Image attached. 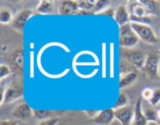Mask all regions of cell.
I'll return each mask as SVG.
<instances>
[{
    "label": "cell",
    "instance_id": "obj_30",
    "mask_svg": "<svg viewBox=\"0 0 160 125\" xmlns=\"http://www.w3.org/2000/svg\"><path fill=\"white\" fill-rule=\"evenodd\" d=\"M159 78L160 79V58H159Z\"/></svg>",
    "mask_w": 160,
    "mask_h": 125
},
{
    "label": "cell",
    "instance_id": "obj_17",
    "mask_svg": "<svg viewBox=\"0 0 160 125\" xmlns=\"http://www.w3.org/2000/svg\"><path fill=\"white\" fill-rule=\"evenodd\" d=\"M142 109H143L144 114H145V118L148 122L157 123V110L153 109L152 107H143V106H142Z\"/></svg>",
    "mask_w": 160,
    "mask_h": 125
},
{
    "label": "cell",
    "instance_id": "obj_4",
    "mask_svg": "<svg viewBox=\"0 0 160 125\" xmlns=\"http://www.w3.org/2000/svg\"><path fill=\"white\" fill-rule=\"evenodd\" d=\"M125 59L137 68L142 69L147 58V54L144 51L137 49H128L123 53Z\"/></svg>",
    "mask_w": 160,
    "mask_h": 125
},
{
    "label": "cell",
    "instance_id": "obj_6",
    "mask_svg": "<svg viewBox=\"0 0 160 125\" xmlns=\"http://www.w3.org/2000/svg\"><path fill=\"white\" fill-rule=\"evenodd\" d=\"M23 94H24V90L22 84L12 83L5 90L3 103L10 104L23 97Z\"/></svg>",
    "mask_w": 160,
    "mask_h": 125
},
{
    "label": "cell",
    "instance_id": "obj_16",
    "mask_svg": "<svg viewBox=\"0 0 160 125\" xmlns=\"http://www.w3.org/2000/svg\"><path fill=\"white\" fill-rule=\"evenodd\" d=\"M34 112V118L38 121H45V120L52 119V118H58L56 117V112L49 110H33Z\"/></svg>",
    "mask_w": 160,
    "mask_h": 125
},
{
    "label": "cell",
    "instance_id": "obj_7",
    "mask_svg": "<svg viewBox=\"0 0 160 125\" xmlns=\"http://www.w3.org/2000/svg\"><path fill=\"white\" fill-rule=\"evenodd\" d=\"M135 107L128 105L115 110V119L122 125H131L134 115Z\"/></svg>",
    "mask_w": 160,
    "mask_h": 125
},
{
    "label": "cell",
    "instance_id": "obj_11",
    "mask_svg": "<svg viewBox=\"0 0 160 125\" xmlns=\"http://www.w3.org/2000/svg\"><path fill=\"white\" fill-rule=\"evenodd\" d=\"M114 19L120 26L131 23V15L126 5L120 4L116 8Z\"/></svg>",
    "mask_w": 160,
    "mask_h": 125
},
{
    "label": "cell",
    "instance_id": "obj_20",
    "mask_svg": "<svg viewBox=\"0 0 160 125\" xmlns=\"http://www.w3.org/2000/svg\"><path fill=\"white\" fill-rule=\"evenodd\" d=\"M128 105H129V98H128V96L126 93H123V92H120V94H119L118 100H117V104L113 106L112 108L114 110H117V109L126 107Z\"/></svg>",
    "mask_w": 160,
    "mask_h": 125
},
{
    "label": "cell",
    "instance_id": "obj_14",
    "mask_svg": "<svg viewBox=\"0 0 160 125\" xmlns=\"http://www.w3.org/2000/svg\"><path fill=\"white\" fill-rule=\"evenodd\" d=\"M55 9V4L52 1L48 0H42L39 2L38 6L36 8L38 13L42 15H50L53 13Z\"/></svg>",
    "mask_w": 160,
    "mask_h": 125
},
{
    "label": "cell",
    "instance_id": "obj_10",
    "mask_svg": "<svg viewBox=\"0 0 160 125\" xmlns=\"http://www.w3.org/2000/svg\"><path fill=\"white\" fill-rule=\"evenodd\" d=\"M59 14L62 16L78 15L80 11L78 1L74 0H64L59 3Z\"/></svg>",
    "mask_w": 160,
    "mask_h": 125
},
{
    "label": "cell",
    "instance_id": "obj_8",
    "mask_svg": "<svg viewBox=\"0 0 160 125\" xmlns=\"http://www.w3.org/2000/svg\"><path fill=\"white\" fill-rule=\"evenodd\" d=\"M159 56L155 54H150L147 56L146 61H145V65H144L143 70L144 72L149 77H159Z\"/></svg>",
    "mask_w": 160,
    "mask_h": 125
},
{
    "label": "cell",
    "instance_id": "obj_2",
    "mask_svg": "<svg viewBox=\"0 0 160 125\" xmlns=\"http://www.w3.org/2000/svg\"><path fill=\"white\" fill-rule=\"evenodd\" d=\"M139 37L134 32L131 23L120 26L119 44L120 47L128 49H132L139 41Z\"/></svg>",
    "mask_w": 160,
    "mask_h": 125
},
{
    "label": "cell",
    "instance_id": "obj_22",
    "mask_svg": "<svg viewBox=\"0 0 160 125\" xmlns=\"http://www.w3.org/2000/svg\"><path fill=\"white\" fill-rule=\"evenodd\" d=\"M152 107H156L160 104V89L157 88L153 90V94L150 100L148 101Z\"/></svg>",
    "mask_w": 160,
    "mask_h": 125
},
{
    "label": "cell",
    "instance_id": "obj_3",
    "mask_svg": "<svg viewBox=\"0 0 160 125\" xmlns=\"http://www.w3.org/2000/svg\"><path fill=\"white\" fill-rule=\"evenodd\" d=\"M128 9L131 15V22L147 24V23L150 21V18L148 17L150 13L139 1L131 3Z\"/></svg>",
    "mask_w": 160,
    "mask_h": 125
},
{
    "label": "cell",
    "instance_id": "obj_9",
    "mask_svg": "<svg viewBox=\"0 0 160 125\" xmlns=\"http://www.w3.org/2000/svg\"><path fill=\"white\" fill-rule=\"evenodd\" d=\"M12 115L14 118L20 121H28L34 117V112L26 102H23L14 108Z\"/></svg>",
    "mask_w": 160,
    "mask_h": 125
},
{
    "label": "cell",
    "instance_id": "obj_26",
    "mask_svg": "<svg viewBox=\"0 0 160 125\" xmlns=\"http://www.w3.org/2000/svg\"><path fill=\"white\" fill-rule=\"evenodd\" d=\"M59 121V118H52V119L45 120V121H42L37 125H57Z\"/></svg>",
    "mask_w": 160,
    "mask_h": 125
},
{
    "label": "cell",
    "instance_id": "obj_31",
    "mask_svg": "<svg viewBox=\"0 0 160 125\" xmlns=\"http://www.w3.org/2000/svg\"><path fill=\"white\" fill-rule=\"evenodd\" d=\"M157 54H158V55H159V57H160V49L159 50V51H157Z\"/></svg>",
    "mask_w": 160,
    "mask_h": 125
},
{
    "label": "cell",
    "instance_id": "obj_29",
    "mask_svg": "<svg viewBox=\"0 0 160 125\" xmlns=\"http://www.w3.org/2000/svg\"><path fill=\"white\" fill-rule=\"evenodd\" d=\"M157 116H158V121L156 124L158 125H160V110H157Z\"/></svg>",
    "mask_w": 160,
    "mask_h": 125
},
{
    "label": "cell",
    "instance_id": "obj_12",
    "mask_svg": "<svg viewBox=\"0 0 160 125\" xmlns=\"http://www.w3.org/2000/svg\"><path fill=\"white\" fill-rule=\"evenodd\" d=\"M115 119V110L113 108L101 110L92 121L98 125H109Z\"/></svg>",
    "mask_w": 160,
    "mask_h": 125
},
{
    "label": "cell",
    "instance_id": "obj_24",
    "mask_svg": "<svg viewBox=\"0 0 160 125\" xmlns=\"http://www.w3.org/2000/svg\"><path fill=\"white\" fill-rule=\"evenodd\" d=\"M152 94H153V90H152V89L150 88H145L142 90L141 97H142V100L148 102V101L150 100V99L152 98Z\"/></svg>",
    "mask_w": 160,
    "mask_h": 125
},
{
    "label": "cell",
    "instance_id": "obj_28",
    "mask_svg": "<svg viewBox=\"0 0 160 125\" xmlns=\"http://www.w3.org/2000/svg\"><path fill=\"white\" fill-rule=\"evenodd\" d=\"M0 125H19L16 121L11 120H2Z\"/></svg>",
    "mask_w": 160,
    "mask_h": 125
},
{
    "label": "cell",
    "instance_id": "obj_27",
    "mask_svg": "<svg viewBox=\"0 0 160 125\" xmlns=\"http://www.w3.org/2000/svg\"><path fill=\"white\" fill-rule=\"evenodd\" d=\"M84 113L87 117H88L89 118L91 119H94L97 115L99 113V110H84Z\"/></svg>",
    "mask_w": 160,
    "mask_h": 125
},
{
    "label": "cell",
    "instance_id": "obj_23",
    "mask_svg": "<svg viewBox=\"0 0 160 125\" xmlns=\"http://www.w3.org/2000/svg\"><path fill=\"white\" fill-rule=\"evenodd\" d=\"M11 72H12V71H11V68H9V65H5V64H2L0 65V79H1V81H2L5 78L10 75Z\"/></svg>",
    "mask_w": 160,
    "mask_h": 125
},
{
    "label": "cell",
    "instance_id": "obj_18",
    "mask_svg": "<svg viewBox=\"0 0 160 125\" xmlns=\"http://www.w3.org/2000/svg\"><path fill=\"white\" fill-rule=\"evenodd\" d=\"M12 14L7 8H2L0 10V23L2 24H9L12 21Z\"/></svg>",
    "mask_w": 160,
    "mask_h": 125
},
{
    "label": "cell",
    "instance_id": "obj_5",
    "mask_svg": "<svg viewBox=\"0 0 160 125\" xmlns=\"http://www.w3.org/2000/svg\"><path fill=\"white\" fill-rule=\"evenodd\" d=\"M33 14H34V12L31 9H25L19 12L13 17L11 23L12 29L15 30L17 32L23 33L25 25L28 23V20L32 16Z\"/></svg>",
    "mask_w": 160,
    "mask_h": 125
},
{
    "label": "cell",
    "instance_id": "obj_19",
    "mask_svg": "<svg viewBox=\"0 0 160 125\" xmlns=\"http://www.w3.org/2000/svg\"><path fill=\"white\" fill-rule=\"evenodd\" d=\"M96 0H95V1H93V0H78V3L80 9L93 12L94 8H95V4H96Z\"/></svg>",
    "mask_w": 160,
    "mask_h": 125
},
{
    "label": "cell",
    "instance_id": "obj_13",
    "mask_svg": "<svg viewBox=\"0 0 160 125\" xmlns=\"http://www.w3.org/2000/svg\"><path fill=\"white\" fill-rule=\"evenodd\" d=\"M134 107H135L134 115L131 125H148V121H147L146 118L143 113V109H142V97H139L137 100Z\"/></svg>",
    "mask_w": 160,
    "mask_h": 125
},
{
    "label": "cell",
    "instance_id": "obj_21",
    "mask_svg": "<svg viewBox=\"0 0 160 125\" xmlns=\"http://www.w3.org/2000/svg\"><path fill=\"white\" fill-rule=\"evenodd\" d=\"M139 2L146 8L149 13H152L158 9V2L154 0H139Z\"/></svg>",
    "mask_w": 160,
    "mask_h": 125
},
{
    "label": "cell",
    "instance_id": "obj_15",
    "mask_svg": "<svg viewBox=\"0 0 160 125\" xmlns=\"http://www.w3.org/2000/svg\"><path fill=\"white\" fill-rule=\"evenodd\" d=\"M137 78L138 74L135 72H129L128 73H125L123 76L120 77V82H119V87L122 90V89L130 86L135 82Z\"/></svg>",
    "mask_w": 160,
    "mask_h": 125
},
{
    "label": "cell",
    "instance_id": "obj_1",
    "mask_svg": "<svg viewBox=\"0 0 160 125\" xmlns=\"http://www.w3.org/2000/svg\"><path fill=\"white\" fill-rule=\"evenodd\" d=\"M133 30L141 40L148 44H156L159 42V38L151 26L145 23L131 22Z\"/></svg>",
    "mask_w": 160,
    "mask_h": 125
},
{
    "label": "cell",
    "instance_id": "obj_25",
    "mask_svg": "<svg viewBox=\"0 0 160 125\" xmlns=\"http://www.w3.org/2000/svg\"><path fill=\"white\" fill-rule=\"evenodd\" d=\"M115 12H116V9H114L113 8L109 7V6H108L107 8L103 9L102 11L98 12V14H99V15H106L112 17V18H114V17H115Z\"/></svg>",
    "mask_w": 160,
    "mask_h": 125
}]
</instances>
